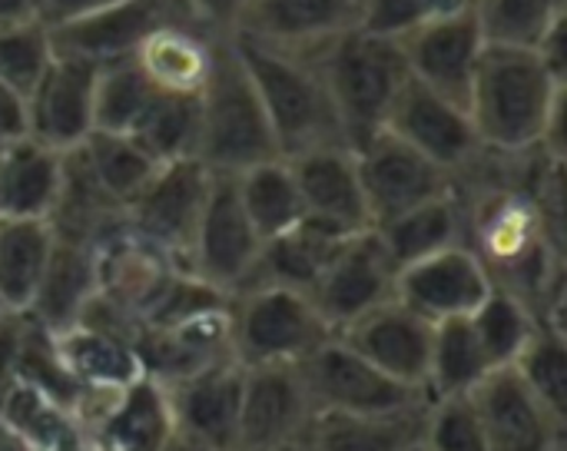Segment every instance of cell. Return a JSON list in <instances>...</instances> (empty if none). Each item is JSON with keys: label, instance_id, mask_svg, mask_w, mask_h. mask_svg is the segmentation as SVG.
<instances>
[{"label": "cell", "instance_id": "ab89813d", "mask_svg": "<svg viewBox=\"0 0 567 451\" xmlns=\"http://www.w3.org/2000/svg\"><path fill=\"white\" fill-rule=\"evenodd\" d=\"M419 445L422 451H492L472 396L425 399Z\"/></svg>", "mask_w": 567, "mask_h": 451}, {"label": "cell", "instance_id": "b9f144b4", "mask_svg": "<svg viewBox=\"0 0 567 451\" xmlns=\"http://www.w3.org/2000/svg\"><path fill=\"white\" fill-rule=\"evenodd\" d=\"M179 7L193 27L216 40H229L239 33L249 0H179Z\"/></svg>", "mask_w": 567, "mask_h": 451}, {"label": "cell", "instance_id": "9c48e42d", "mask_svg": "<svg viewBox=\"0 0 567 451\" xmlns=\"http://www.w3.org/2000/svg\"><path fill=\"white\" fill-rule=\"evenodd\" d=\"M316 416H379L425 402V396L392 382L339 336H329L302 366Z\"/></svg>", "mask_w": 567, "mask_h": 451}, {"label": "cell", "instance_id": "4316f807", "mask_svg": "<svg viewBox=\"0 0 567 451\" xmlns=\"http://www.w3.org/2000/svg\"><path fill=\"white\" fill-rule=\"evenodd\" d=\"M96 253L93 246L53 239L50 263L43 269V279L37 286V296L27 309V316L43 326L47 332H60L73 326L90 303L96 299Z\"/></svg>", "mask_w": 567, "mask_h": 451}, {"label": "cell", "instance_id": "1f68e13d", "mask_svg": "<svg viewBox=\"0 0 567 451\" xmlns=\"http://www.w3.org/2000/svg\"><path fill=\"white\" fill-rule=\"evenodd\" d=\"M492 372L468 319H449L432 329L425 399L472 396Z\"/></svg>", "mask_w": 567, "mask_h": 451}, {"label": "cell", "instance_id": "30bf717a", "mask_svg": "<svg viewBox=\"0 0 567 451\" xmlns=\"http://www.w3.org/2000/svg\"><path fill=\"white\" fill-rule=\"evenodd\" d=\"M352 153L372 226L458 189V180L452 173L425 160L419 150H412L389 130H379Z\"/></svg>", "mask_w": 567, "mask_h": 451}, {"label": "cell", "instance_id": "6da1fadb", "mask_svg": "<svg viewBox=\"0 0 567 451\" xmlns=\"http://www.w3.org/2000/svg\"><path fill=\"white\" fill-rule=\"evenodd\" d=\"M565 96L567 83L532 47L488 43L465 110L482 153L565 163Z\"/></svg>", "mask_w": 567, "mask_h": 451}, {"label": "cell", "instance_id": "c3c4849f", "mask_svg": "<svg viewBox=\"0 0 567 451\" xmlns=\"http://www.w3.org/2000/svg\"><path fill=\"white\" fill-rule=\"evenodd\" d=\"M249 451H312V445H309V439H302V442H289V445H272V449H249Z\"/></svg>", "mask_w": 567, "mask_h": 451}, {"label": "cell", "instance_id": "9a60e30c", "mask_svg": "<svg viewBox=\"0 0 567 451\" xmlns=\"http://www.w3.org/2000/svg\"><path fill=\"white\" fill-rule=\"evenodd\" d=\"M492 289L495 283L488 269L465 243L395 273V299L432 326L449 319H468L488 299Z\"/></svg>", "mask_w": 567, "mask_h": 451}, {"label": "cell", "instance_id": "d6a6232c", "mask_svg": "<svg viewBox=\"0 0 567 451\" xmlns=\"http://www.w3.org/2000/svg\"><path fill=\"white\" fill-rule=\"evenodd\" d=\"M86 173L93 176V183L103 189L106 199H113L120 209L153 180V173L163 166L156 163L133 136L126 133H103L93 130L86 136V143L76 150Z\"/></svg>", "mask_w": 567, "mask_h": 451}, {"label": "cell", "instance_id": "f546056e", "mask_svg": "<svg viewBox=\"0 0 567 451\" xmlns=\"http://www.w3.org/2000/svg\"><path fill=\"white\" fill-rule=\"evenodd\" d=\"M239 206L249 219V226L256 229V236L262 243L296 229L302 223V199H299V186L292 176L289 160L276 156L266 163H256L243 173L233 176Z\"/></svg>", "mask_w": 567, "mask_h": 451}, {"label": "cell", "instance_id": "7c38bea8", "mask_svg": "<svg viewBox=\"0 0 567 451\" xmlns=\"http://www.w3.org/2000/svg\"><path fill=\"white\" fill-rule=\"evenodd\" d=\"M309 299L332 336L382 303L395 299V266L385 256L379 236L365 229L346 239L309 289Z\"/></svg>", "mask_w": 567, "mask_h": 451}, {"label": "cell", "instance_id": "83f0119b", "mask_svg": "<svg viewBox=\"0 0 567 451\" xmlns=\"http://www.w3.org/2000/svg\"><path fill=\"white\" fill-rule=\"evenodd\" d=\"M53 239V226L43 219H0V309L7 316H27Z\"/></svg>", "mask_w": 567, "mask_h": 451}, {"label": "cell", "instance_id": "60d3db41", "mask_svg": "<svg viewBox=\"0 0 567 451\" xmlns=\"http://www.w3.org/2000/svg\"><path fill=\"white\" fill-rule=\"evenodd\" d=\"M472 7V0H359L355 30L402 43L415 30Z\"/></svg>", "mask_w": 567, "mask_h": 451}, {"label": "cell", "instance_id": "f6af8a7d", "mask_svg": "<svg viewBox=\"0 0 567 451\" xmlns=\"http://www.w3.org/2000/svg\"><path fill=\"white\" fill-rule=\"evenodd\" d=\"M30 20H43L40 0H0V30L17 27V23H30Z\"/></svg>", "mask_w": 567, "mask_h": 451}, {"label": "cell", "instance_id": "ee69618b", "mask_svg": "<svg viewBox=\"0 0 567 451\" xmlns=\"http://www.w3.org/2000/svg\"><path fill=\"white\" fill-rule=\"evenodd\" d=\"M116 3H123V0H40V17L47 27H63V23L83 20L90 13H100Z\"/></svg>", "mask_w": 567, "mask_h": 451}, {"label": "cell", "instance_id": "8992f818", "mask_svg": "<svg viewBox=\"0 0 567 451\" xmlns=\"http://www.w3.org/2000/svg\"><path fill=\"white\" fill-rule=\"evenodd\" d=\"M209 180L213 173L199 160L163 163L153 180L123 206V226L186 273Z\"/></svg>", "mask_w": 567, "mask_h": 451}, {"label": "cell", "instance_id": "603a6c76", "mask_svg": "<svg viewBox=\"0 0 567 451\" xmlns=\"http://www.w3.org/2000/svg\"><path fill=\"white\" fill-rule=\"evenodd\" d=\"M243 376L246 369L236 359H226L196 376L163 386L176 429L216 451H236Z\"/></svg>", "mask_w": 567, "mask_h": 451}, {"label": "cell", "instance_id": "7402d4cb", "mask_svg": "<svg viewBox=\"0 0 567 451\" xmlns=\"http://www.w3.org/2000/svg\"><path fill=\"white\" fill-rule=\"evenodd\" d=\"M169 20H186L179 0H123L83 20L50 27V33L56 53L106 66L116 60H130L143 43V37Z\"/></svg>", "mask_w": 567, "mask_h": 451}, {"label": "cell", "instance_id": "681fc988", "mask_svg": "<svg viewBox=\"0 0 567 451\" xmlns=\"http://www.w3.org/2000/svg\"><path fill=\"white\" fill-rule=\"evenodd\" d=\"M0 319H7V312H3V309H0Z\"/></svg>", "mask_w": 567, "mask_h": 451}, {"label": "cell", "instance_id": "5b68a950", "mask_svg": "<svg viewBox=\"0 0 567 451\" xmlns=\"http://www.w3.org/2000/svg\"><path fill=\"white\" fill-rule=\"evenodd\" d=\"M229 352L243 369L302 366L332 332L309 293L252 283L229 296Z\"/></svg>", "mask_w": 567, "mask_h": 451}, {"label": "cell", "instance_id": "d6986e66", "mask_svg": "<svg viewBox=\"0 0 567 451\" xmlns=\"http://www.w3.org/2000/svg\"><path fill=\"white\" fill-rule=\"evenodd\" d=\"M359 0H249L236 37L299 57H316L355 30Z\"/></svg>", "mask_w": 567, "mask_h": 451}, {"label": "cell", "instance_id": "277c9868", "mask_svg": "<svg viewBox=\"0 0 567 451\" xmlns=\"http://www.w3.org/2000/svg\"><path fill=\"white\" fill-rule=\"evenodd\" d=\"M316 66L326 80L349 150L362 146L385 126L402 83L409 80L402 47L362 30H349L316 53Z\"/></svg>", "mask_w": 567, "mask_h": 451}, {"label": "cell", "instance_id": "bcb514c9", "mask_svg": "<svg viewBox=\"0 0 567 451\" xmlns=\"http://www.w3.org/2000/svg\"><path fill=\"white\" fill-rule=\"evenodd\" d=\"M159 451H216L213 445H206V442H199V439H193V435H186V432H179V429H173V435L166 439V445Z\"/></svg>", "mask_w": 567, "mask_h": 451}, {"label": "cell", "instance_id": "3957f363", "mask_svg": "<svg viewBox=\"0 0 567 451\" xmlns=\"http://www.w3.org/2000/svg\"><path fill=\"white\" fill-rule=\"evenodd\" d=\"M196 100H199L196 160L209 173L236 176L256 163L279 156L269 116L262 110V100L252 86V76L233 37L219 40L213 73Z\"/></svg>", "mask_w": 567, "mask_h": 451}, {"label": "cell", "instance_id": "f1b7e54d", "mask_svg": "<svg viewBox=\"0 0 567 451\" xmlns=\"http://www.w3.org/2000/svg\"><path fill=\"white\" fill-rule=\"evenodd\" d=\"M425 402L379 416H316L312 451H415Z\"/></svg>", "mask_w": 567, "mask_h": 451}, {"label": "cell", "instance_id": "f35d334b", "mask_svg": "<svg viewBox=\"0 0 567 451\" xmlns=\"http://www.w3.org/2000/svg\"><path fill=\"white\" fill-rule=\"evenodd\" d=\"M56 47L53 33L43 20L17 23L0 30V80L13 86L20 96H30L53 63Z\"/></svg>", "mask_w": 567, "mask_h": 451}, {"label": "cell", "instance_id": "ba28073f", "mask_svg": "<svg viewBox=\"0 0 567 451\" xmlns=\"http://www.w3.org/2000/svg\"><path fill=\"white\" fill-rule=\"evenodd\" d=\"M259 249H262V239L256 236V229L249 226L239 206L233 176L213 173L203 216L189 246L186 273L206 283L209 289L233 296L249 283Z\"/></svg>", "mask_w": 567, "mask_h": 451}, {"label": "cell", "instance_id": "8d00e7d4", "mask_svg": "<svg viewBox=\"0 0 567 451\" xmlns=\"http://www.w3.org/2000/svg\"><path fill=\"white\" fill-rule=\"evenodd\" d=\"M472 10L488 43L535 47L558 20H565L567 0H472Z\"/></svg>", "mask_w": 567, "mask_h": 451}, {"label": "cell", "instance_id": "d590c367", "mask_svg": "<svg viewBox=\"0 0 567 451\" xmlns=\"http://www.w3.org/2000/svg\"><path fill=\"white\" fill-rule=\"evenodd\" d=\"M133 136L156 163L196 160L199 143V100L196 96H153Z\"/></svg>", "mask_w": 567, "mask_h": 451}, {"label": "cell", "instance_id": "7dc6e473", "mask_svg": "<svg viewBox=\"0 0 567 451\" xmlns=\"http://www.w3.org/2000/svg\"><path fill=\"white\" fill-rule=\"evenodd\" d=\"M53 451H90V445L83 442V435H80V432H73L66 442H60V445H56Z\"/></svg>", "mask_w": 567, "mask_h": 451}, {"label": "cell", "instance_id": "e575fe53", "mask_svg": "<svg viewBox=\"0 0 567 451\" xmlns=\"http://www.w3.org/2000/svg\"><path fill=\"white\" fill-rule=\"evenodd\" d=\"M522 386L555 416L567 422V336L558 322H538L532 342L508 366Z\"/></svg>", "mask_w": 567, "mask_h": 451}, {"label": "cell", "instance_id": "ffe728a7", "mask_svg": "<svg viewBox=\"0 0 567 451\" xmlns=\"http://www.w3.org/2000/svg\"><path fill=\"white\" fill-rule=\"evenodd\" d=\"M472 402L492 451H567V422L555 419L512 369H495Z\"/></svg>", "mask_w": 567, "mask_h": 451}, {"label": "cell", "instance_id": "2e32d148", "mask_svg": "<svg viewBox=\"0 0 567 451\" xmlns=\"http://www.w3.org/2000/svg\"><path fill=\"white\" fill-rule=\"evenodd\" d=\"M289 166L302 199V223L342 239L372 229L355 153L349 146L309 150L302 156H292Z\"/></svg>", "mask_w": 567, "mask_h": 451}, {"label": "cell", "instance_id": "ac0fdd59", "mask_svg": "<svg viewBox=\"0 0 567 451\" xmlns=\"http://www.w3.org/2000/svg\"><path fill=\"white\" fill-rule=\"evenodd\" d=\"M432 329L435 326L429 319H422L399 299H389L336 336L349 349H355L369 366H375L382 376L425 396Z\"/></svg>", "mask_w": 567, "mask_h": 451}, {"label": "cell", "instance_id": "e0dca14e", "mask_svg": "<svg viewBox=\"0 0 567 451\" xmlns=\"http://www.w3.org/2000/svg\"><path fill=\"white\" fill-rule=\"evenodd\" d=\"M100 66L80 57L56 53L47 66L43 80L27 96V123L30 140L56 150L73 153L93 133V96H96Z\"/></svg>", "mask_w": 567, "mask_h": 451}, {"label": "cell", "instance_id": "cb8c5ba5", "mask_svg": "<svg viewBox=\"0 0 567 451\" xmlns=\"http://www.w3.org/2000/svg\"><path fill=\"white\" fill-rule=\"evenodd\" d=\"M219 40L186 20H169L143 37L130 57L159 96H199L216 60Z\"/></svg>", "mask_w": 567, "mask_h": 451}, {"label": "cell", "instance_id": "d4e9b609", "mask_svg": "<svg viewBox=\"0 0 567 451\" xmlns=\"http://www.w3.org/2000/svg\"><path fill=\"white\" fill-rule=\"evenodd\" d=\"M66 156L20 140L0 150V219H43L50 223L63 189Z\"/></svg>", "mask_w": 567, "mask_h": 451}, {"label": "cell", "instance_id": "836d02e7", "mask_svg": "<svg viewBox=\"0 0 567 451\" xmlns=\"http://www.w3.org/2000/svg\"><path fill=\"white\" fill-rule=\"evenodd\" d=\"M472 332L492 369H508L538 329V312L512 289L495 286L488 299L468 316Z\"/></svg>", "mask_w": 567, "mask_h": 451}, {"label": "cell", "instance_id": "7a4b0ae2", "mask_svg": "<svg viewBox=\"0 0 567 451\" xmlns=\"http://www.w3.org/2000/svg\"><path fill=\"white\" fill-rule=\"evenodd\" d=\"M233 43L252 76L282 160L322 146H346L316 57L282 53L243 37H233Z\"/></svg>", "mask_w": 567, "mask_h": 451}, {"label": "cell", "instance_id": "52a82bcc", "mask_svg": "<svg viewBox=\"0 0 567 451\" xmlns=\"http://www.w3.org/2000/svg\"><path fill=\"white\" fill-rule=\"evenodd\" d=\"M50 336L56 362L76 392H120L143 379L133 346L136 326L100 296L73 326Z\"/></svg>", "mask_w": 567, "mask_h": 451}, {"label": "cell", "instance_id": "8fae6325", "mask_svg": "<svg viewBox=\"0 0 567 451\" xmlns=\"http://www.w3.org/2000/svg\"><path fill=\"white\" fill-rule=\"evenodd\" d=\"M382 130H389L392 136L419 150L425 160H432L455 180H462L482 156L468 110L422 86L412 76L402 83Z\"/></svg>", "mask_w": 567, "mask_h": 451}, {"label": "cell", "instance_id": "f907efd6", "mask_svg": "<svg viewBox=\"0 0 567 451\" xmlns=\"http://www.w3.org/2000/svg\"><path fill=\"white\" fill-rule=\"evenodd\" d=\"M415 451H422V445H415Z\"/></svg>", "mask_w": 567, "mask_h": 451}, {"label": "cell", "instance_id": "4dcf8cb0", "mask_svg": "<svg viewBox=\"0 0 567 451\" xmlns=\"http://www.w3.org/2000/svg\"><path fill=\"white\" fill-rule=\"evenodd\" d=\"M342 243H346L342 236H332V233H322V229H316L309 223H299L296 229L262 243L256 269H252L246 286L269 283V286H286V289L309 293Z\"/></svg>", "mask_w": 567, "mask_h": 451}, {"label": "cell", "instance_id": "4fadbf2b", "mask_svg": "<svg viewBox=\"0 0 567 451\" xmlns=\"http://www.w3.org/2000/svg\"><path fill=\"white\" fill-rule=\"evenodd\" d=\"M399 47H402L405 70L412 80H419L422 86L442 93L445 100L458 106H468V93H472L482 53L488 47L472 7L455 10L415 30Z\"/></svg>", "mask_w": 567, "mask_h": 451}, {"label": "cell", "instance_id": "74e56055", "mask_svg": "<svg viewBox=\"0 0 567 451\" xmlns=\"http://www.w3.org/2000/svg\"><path fill=\"white\" fill-rule=\"evenodd\" d=\"M156 90L143 80L133 60H116L100 66L96 96H93V130L103 133H133L143 113L150 110Z\"/></svg>", "mask_w": 567, "mask_h": 451}, {"label": "cell", "instance_id": "5bb4252c", "mask_svg": "<svg viewBox=\"0 0 567 451\" xmlns=\"http://www.w3.org/2000/svg\"><path fill=\"white\" fill-rule=\"evenodd\" d=\"M316 406L299 366H262L243 376L236 451L272 449L309 439Z\"/></svg>", "mask_w": 567, "mask_h": 451}, {"label": "cell", "instance_id": "7bdbcfd3", "mask_svg": "<svg viewBox=\"0 0 567 451\" xmlns=\"http://www.w3.org/2000/svg\"><path fill=\"white\" fill-rule=\"evenodd\" d=\"M30 136V123H27V96H20L13 86H7L0 80V150L13 146L20 140Z\"/></svg>", "mask_w": 567, "mask_h": 451}, {"label": "cell", "instance_id": "484cf974", "mask_svg": "<svg viewBox=\"0 0 567 451\" xmlns=\"http://www.w3.org/2000/svg\"><path fill=\"white\" fill-rule=\"evenodd\" d=\"M379 236L385 256L392 259L395 273L429 259L442 249L465 243V199L462 189H452L445 196H435L415 209H405L379 226H372Z\"/></svg>", "mask_w": 567, "mask_h": 451}, {"label": "cell", "instance_id": "44dd1931", "mask_svg": "<svg viewBox=\"0 0 567 451\" xmlns=\"http://www.w3.org/2000/svg\"><path fill=\"white\" fill-rule=\"evenodd\" d=\"M226 309H229V303L219 309H206L189 319L169 322V326L136 329L133 346H136L143 376L156 379L159 386H169V382L196 376L216 362L233 359Z\"/></svg>", "mask_w": 567, "mask_h": 451}]
</instances>
